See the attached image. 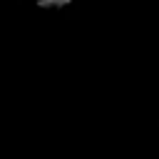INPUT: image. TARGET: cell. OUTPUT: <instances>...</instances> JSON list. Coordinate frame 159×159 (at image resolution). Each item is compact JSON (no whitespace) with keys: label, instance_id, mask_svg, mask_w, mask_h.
<instances>
[{"label":"cell","instance_id":"obj_1","mask_svg":"<svg viewBox=\"0 0 159 159\" xmlns=\"http://www.w3.org/2000/svg\"><path fill=\"white\" fill-rule=\"evenodd\" d=\"M22 2L40 12H65L77 5V0H22Z\"/></svg>","mask_w":159,"mask_h":159}]
</instances>
